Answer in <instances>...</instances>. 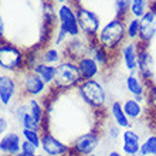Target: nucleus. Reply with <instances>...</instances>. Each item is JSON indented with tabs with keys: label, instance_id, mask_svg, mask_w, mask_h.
<instances>
[{
	"label": "nucleus",
	"instance_id": "obj_9",
	"mask_svg": "<svg viewBox=\"0 0 156 156\" xmlns=\"http://www.w3.org/2000/svg\"><path fill=\"white\" fill-rule=\"evenodd\" d=\"M57 21L58 29L66 31L68 37H78L81 36V30L78 26L77 9L71 3H62L57 6Z\"/></svg>",
	"mask_w": 156,
	"mask_h": 156
},
{
	"label": "nucleus",
	"instance_id": "obj_42",
	"mask_svg": "<svg viewBox=\"0 0 156 156\" xmlns=\"http://www.w3.org/2000/svg\"><path fill=\"white\" fill-rule=\"evenodd\" d=\"M88 156H98L97 153H91V155H88Z\"/></svg>",
	"mask_w": 156,
	"mask_h": 156
},
{
	"label": "nucleus",
	"instance_id": "obj_38",
	"mask_svg": "<svg viewBox=\"0 0 156 156\" xmlns=\"http://www.w3.org/2000/svg\"><path fill=\"white\" fill-rule=\"evenodd\" d=\"M51 2H54V3H57V4H62V3H68V0H51Z\"/></svg>",
	"mask_w": 156,
	"mask_h": 156
},
{
	"label": "nucleus",
	"instance_id": "obj_6",
	"mask_svg": "<svg viewBox=\"0 0 156 156\" xmlns=\"http://www.w3.org/2000/svg\"><path fill=\"white\" fill-rule=\"evenodd\" d=\"M102 132L101 128L95 126L88 131L82 132L81 135L75 136L70 142V155L68 156H88L91 153H95L101 144Z\"/></svg>",
	"mask_w": 156,
	"mask_h": 156
},
{
	"label": "nucleus",
	"instance_id": "obj_31",
	"mask_svg": "<svg viewBox=\"0 0 156 156\" xmlns=\"http://www.w3.org/2000/svg\"><path fill=\"white\" fill-rule=\"evenodd\" d=\"M146 107H148V111H155L156 109V82H152L148 85Z\"/></svg>",
	"mask_w": 156,
	"mask_h": 156
},
{
	"label": "nucleus",
	"instance_id": "obj_41",
	"mask_svg": "<svg viewBox=\"0 0 156 156\" xmlns=\"http://www.w3.org/2000/svg\"><path fill=\"white\" fill-rule=\"evenodd\" d=\"M151 3H152L153 6H155V7H156V0H151Z\"/></svg>",
	"mask_w": 156,
	"mask_h": 156
},
{
	"label": "nucleus",
	"instance_id": "obj_26",
	"mask_svg": "<svg viewBox=\"0 0 156 156\" xmlns=\"http://www.w3.org/2000/svg\"><path fill=\"white\" fill-rule=\"evenodd\" d=\"M139 152L144 156H156V131H152L142 140Z\"/></svg>",
	"mask_w": 156,
	"mask_h": 156
},
{
	"label": "nucleus",
	"instance_id": "obj_36",
	"mask_svg": "<svg viewBox=\"0 0 156 156\" xmlns=\"http://www.w3.org/2000/svg\"><path fill=\"white\" fill-rule=\"evenodd\" d=\"M107 156H125L122 152H119V151H111V152H108Z\"/></svg>",
	"mask_w": 156,
	"mask_h": 156
},
{
	"label": "nucleus",
	"instance_id": "obj_13",
	"mask_svg": "<svg viewBox=\"0 0 156 156\" xmlns=\"http://www.w3.org/2000/svg\"><path fill=\"white\" fill-rule=\"evenodd\" d=\"M118 55L121 57L123 68L128 73H136L138 71V55H139V43L138 41L126 40L121 45Z\"/></svg>",
	"mask_w": 156,
	"mask_h": 156
},
{
	"label": "nucleus",
	"instance_id": "obj_16",
	"mask_svg": "<svg viewBox=\"0 0 156 156\" xmlns=\"http://www.w3.org/2000/svg\"><path fill=\"white\" fill-rule=\"evenodd\" d=\"M142 140H144L142 135L133 126L123 129L122 136H121V152L125 156L138 153L140 149V145H142Z\"/></svg>",
	"mask_w": 156,
	"mask_h": 156
},
{
	"label": "nucleus",
	"instance_id": "obj_3",
	"mask_svg": "<svg viewBox=\"0 0 156 156\" xmlns=\"http://www.w3.org/2000/svg\"><path fill=\"white\" fill-rule=\"evenodd\" d=\"M26 55L27 50L12 41H0V68L7 74H20L26 70Z\"/></svg>",
	"mask_w": 156,
	"mask_h": 156
},
{
	"label": "nucleus",
	"instance_id": "obj_33",
	"mask_svg": "<svg viewBox=\"0 0 156 156\" xmlns=\"http://www.w3.org/2000/svg\"><path fill=\"white\" fill-rule=\"evenodd\" d=\"M21 152L23 153H27V155H37L38 153V149L34 146V145H31L30 142H26V140H23V144H21Z\"/></svg>",
	"mask_w": 156,
	"mask_h": 156
},
{
	"label": "nucleus",
	"instance_id": "obj_7",
	"mask_svg": "<svg viewBox=\"0 0 156 156\" xmlns=\"http://www.w3.org/2000/svg\"><path fill=\"white\" fill-rule=\"evenodd\" d=\"M75 9H77V19L80 30H81V36L90 38V40H95L102 27V21H101L99 14L82 4L77 6Z\"/></svg>",
	"mask_w": 156,
	"mask_h": 156
},
{
	"label": "nucleus",
	"instance_id": "obj_21",
	"mask_svg": "<svg viewBox=\"0 0 156 156\" xmlns=\"http://www.w3.org/2000/svg\"><path fill=\"white\" fill-rule=\"evenodd\" d=\"M107 115L111 116V121H114L122 131L133 126V123L131 122V119L128 118L125 111H123L122 101H119V99H112L111 102H109V107H108V109H107Z\"/></svg>",
	"mask_w": 156,
	"mask_h": 156
},
{
	"label": "nucleus",
	"instance_id": "obj_32",
	"mask_svg": "<svg viewBox=\"0 0 156 156\" xmlns=\"http://www.w3.org/2000/svg\"><path fill=\"white\" fill-rule=\"evenodd\" d=\"M10 126H12L10 119L6 115H2V114H0V138H2L6 132L10 131Z\"/></svg>",
	"mask_w": 156,
	"mask_h": 156
},
{
	"label": "nucleus",
	"instance_id": "obj_4",
	"mask_svg": "<svg viewBox=\"0 0 156 156\" xmlns=\"http://www.w3.org/2000/svg\"><path fill=\"white\" fill-rule=\"evenodd\" d=\"M55 81L53 84V90L55 92H70L75 91L80 82L82 81L78 73L77 62L71 58H64L60 64H57Z\"/></svg>",
	"mask_w": 156,
	"mask_h": 156
},
{
	"label": "nucleus",
	"instance_id": "obj_22",
	"mask_svg": "<svg viewBox=\"0 0 156 156\" xmlns=\"http://www.w3.org/2000/svg\"><path fill=\"white\" fill-rule=\"evenodd\" d=\"M38 57H40V61L45 62V64L57 66L66 58V55H64L62 48H60V47H55L53 44H47V45L38 44Z\"/></svg>",
	"mask_w": 156,
	"mask_h": 156
},
{
	"label": "nucleus",
	"instance_id": "obj_40",
	"mask_svg": "<svg viewBox=\"0 0 156 156\" xmlns=\"http://www.w3.org/2000/svg\"><path fill=\"white\" fill-rule=\"evenodd\" d=\"M129 156H144V155H142L140 152H138V153H133V155H129Z\"/></svg>",
	"mask_w": 156,
	"mask_h": 156
},
{
	"label": "nucleus",
	"instance_id": "obj_14",
	"mask_svg": "<svg viewBox=\"0 0 156 156\" xmlns=\"http://www.w3.org/2000/svg\"><path fill=\"white\" fill-rule=\"evenodd\" d=\"M125 90L129 97L136 98L139 102L146 104V94H148V84L140 78L138 73H128L123 78Z\"/></svg>",
	"mask_w": 156,
	"mask_h": 156
},
{
	"label": "nucleus",
	"instance_id": "obj_27",
	"mask_svg": "<svg viewBox=\"0 0 156 156\" xmlns=\"http://www.w3.org/2000/svg\"><path fill=\"white\" fill-rule=\"evenodd\" d=\"M20 133H21V136H23V140L30 142V144L34 145V146L40 151V145H41V132L40 131L29 129V128H21Z\"/></svg>",
	"mask_w": 156,
	"mask_h": 156
},
{
	"label": "nucleus",
	"instance_id": "obj_24",
	"mask_svg": "<svg viewBox=\"0 0 156 156\" xmlns=\"http://www.w3.org/2000/svg\"><path fill=\"white\" fill-rule=\"evenodd\" d=\"M101 132H102V136H105L108 140L111 142H118L121 140V136H122V129L116 125L114 121H109V122H105L102 121L101 122Z\"/></svg>",
	"mask_w": 156,
	"mask_h": 156
},
{
	"label": "nucleus",
	"instance_id": "obj_25",
	"mask_svg": "<svg viewBox=\"0 0 156 156\" xmlns=\"http://www.w3.org/2000/svg\"><path fill=\"white\" fill-rule=\"evenodd\" d=\"M125 27H126V38L129 41H138L140 34V20L136 17L129 16L125 20Z\"/></svg>",
	"mask_w": 156,
	"mask_h": 156
},
{
	"label": "nucleus",
	"instance_id": "obj_39",
	"mask_svg": "<svg viewBox=\"0 0 156 156\" xmlns=\"http://www.w3.org/2000/svg\"><path fill=\"white\" fill-rule=\"evenodd\" d=\"M16 156H37V155H27V153H23V152H20V153H17Z\"/></svg>",
	"mask_w": 156,
	"mask_h": 156
},
{
	"label": "nucleus",
	"instance_id": "obj_19",
	"mask_svg": "<svg viewBox=\"0 0 156 156\" xmlns=\"http://www.w3.org/2000/svg\"><path fill=\"white\" fill-rule=\"evenodd\" d=\"M122 107H123V111H125L126 116L131 119V122H138L140 119L146 118V115H148V107H146V104L139 102L133 97H128V98L123 99Z\"/></svg>",
	"mask_w": 156,
	"mask_h": 156
},
{
	"label": "nucleus",
	"instance_id": "obj_12",
	"mask_svg": "<svg viewBox=\"0 0 156 156\" xmlns=\"http://www.w3.org/2000/svg\"><path fill=\"white\" fill-rule=\"evenodd\" d=\"M155 58L151 53V47H145L139 44V55H138V74L146 84L155 82Z\"/></svg>",
	"mask_w": 156,
	"mask_h": 156
},
{
	"label": "nucleus",
	"instance_id": "obj_11",
	"mask_svg": "<svg viewBox=\"0 0 156 156\" xmlns=\"http://www.w3.org/2000/svg\"><path fill=\"white\" fill-rule=\"evenodd\" d=\"M140 20V34L138 43L145 47H151L156 38V7L151 3L149 10L139 19Z\"/></svg>",
	"mask_w": 156,
	"mask_h": 156
},
{
	"label": "nucleus",
	"instance_id": "obj_18",
	"mask_svg": "<svg viewBox=\"0 0 156 156\" xmlns=\"http://www.w3.org/2000/svg\"><path fill=\"white\" fill-rule=\"evenodd\" d=\"M23 136L17 131H9L0 138V155L2 156H16L21 152Z\"/></svg>",
	"mask_w": 156,
	"mask_h": 156
},
{
	"label": "nucleus",
	"instance_id": "obj_44",
	"mask_svg": "<svg viewBox=\"0 0 156 156\" xmlns=\"http://www.w3.org/2000/svg\"><path fill=\"white\" fill-rule=\"evenodd\" d=\"M0 109H2V105H0Z\"/></svg>",
	"mask_w": 156,
	"mask_h": 156
},
{
	"label": "nucleus",
	"instance_id": "obj_17",
	"mask_svg": "<svg viewBox=\"0 0 156 156\" xmlns=\"http://www.w3.org/2000/svg\"><path fill=\"white\" fill-rule=\"evenodd\" d=\"M77 67H78V73L81 75V80H97L104 74L101 67L98 66V62L95 61V58L91 54H85L77 60Z\"/></svg>",
	"mask_w": 156,
	"mask_h": 156
},
{
	"label": "nucleus",
	"instance_id": "obj_43",
	"mask_svg": "<svg viewBox=\"0 0 156 156\" xmlns=\"http://www.w3.org/2000/svg\"><path fill=\"white\" fill-rule=\"evenodd\" d=\"M2 74H3V71H2V68H0V77H2Z\"/></svg>",
	"mask_w": 156,
	"mask_h": 156
},
{
	"label": "nucleus",
	"instance_id": "obj_20",
	"mask_svg": "<svg viewBox=\"0 0 156 156\" xmlns=\"http://www.w3.org/2000/svg\"><path fill=\"white\" fill-rule=\"evenodd\" d=\"M90 54L95 58V61L98 62V66L101 67L102 73H105L108 68H111L116 60V54L111 53V51H108L107 48L101 47V45L97 43V40L91 44Z\"/></svg>",
	"mask_w": 156,
	"mask_h": 156
},
{
	"label": "nucleus",
	"instance_id": "obj_34",
	"mask_svg": "<svg viewBox=\"0 0 156 156\" xmlns=\"http://www.w3.org/2000/svg\"><path fill=\"white\" fill-rule=\"evenodd\" d=\"M145 119L148 121V123L151 125L153 131H156V109L155 111H148V115H146Z\"/></svg>",
	"mask_w": 156,
	"mask_h": 156
},
{
	"label": "nucleus",
	"instance_id": "obj_37",
	"mask_svg": "<svg viewBox=\"0 0 156 156\" xmlns=\"http://www.w3.org/2000/svg\"><path fill=\"white\" fill-rule=\"evenodd\" d=\"M68 3L74 4L75 7H77V6H80V4H81V0H68Z\"/></svg>",
	"mask_w": 156,
	"mask_h": 156
},
{
	"label": "nucleus",
	"instance_id": "obj_29",
	"mask_svg": "<svg viewBox=\"0 0 156 156\" xmlns=\"http://www.w3.org/2000/svg\"><path fill=\"white\" fill-rule=\"evenodd\" d=\"M149 6H151V0H132L131 16L140 19L149 10Z\"/></svg>",
	"mask_w": 156,
	"mask_h": 156
},
{
	"label": "nucleus",
	"instance_id": "obj_2",
	"mask_svg": "<svg viewBox=\"0 0 156 156\" xmlns=\"http://www.w3.org/2000/svg\"><path fill=\"white\" fill-rule=\"evenodd\" d=\"M95 40H97V43L101 47H104L108 51H111V53L118 55V51L121 48V45L128 40L125 20L115 16V17H112L111 20L105 21Z\"/></svg>",
	"mask_w": 156,
	"mask_h": 156
},
{
	"label": "nucleus",
	"instance_id": "obj_35",
	"mask_svg": "<svg viewBox=\"0 0 156 156\" xmlns=\"http://www.w3.org/2000/svg\"><path fill=\"white\" fill-rule=\"evenodd\" d=\"M2 40H6V21L0 14V41Z\"/></svg>",
	"mask_w": 156,
	"mask_h": 156
},
{
	"label": "nucleus",
	"instance_id": "obj_28",
	"mask_svg": "<svg viewBox=\"0 0 156 156\" xmlns=\"http://www.w3.org/2000/svg\"><path fill=\"white\" fill-rule=\"evenodd\" d=\"M131 4L132 0H114V7H115V16L126 20L131 16Z\"/></svg>",
	"mask_w": 156,
	"mask_h": 156
},
{
	"label": "nucleus",
	"instance_id": "obj_30",
	"mask_svg": "<svg viewBox=\"0 0 156 156\" xmlns=\"http://www.w3.org/2000/svg\"><path fill=\"white\" fill-rule=\"evenodd\" d=\"M70 40V37H68V34L66 33V31H62L61 29H55V33H54L53 36V40H51V44L55 45V47H60V48H62L64 45L67 44V41Z\"/></svg>",
	"mask_w": 156,
	"mask_h": 156
},
{
	"label": "nucleus",
	"instance_id": "obj_8",
	"mask_svg": "<svg viewBox=\"0 0 156 156\" xmlns=\"http://www.w3.org/2000/svg\"><path fill=\"white\" fill-rule=\"evenodd\" d=\"M20 98L21 92L17 75L3 73L0 77V105L2 108L10 109Z\"/></svg>",
	"mask_w": 156,
	"mask_h": 156
},
{
	"label": "nucleus",
	"instance_id": "obj_5",
	"mask_svg": "<svg viewBox=\"0 0 156 156\" xmlns=\"http://www.w3.org/2000/svg\"><path fill=\"white\" fill-rule=\"evenodd\" d=\"M19 84H20V92L23 98H38L44 99L47 98L51 92L53 88L47 85L34 71L24 70L20 74H17Z\"/></svg>",
	"mask_w": 156,
	"mask_h": 156
},
{
	"label": "nucleus",
	"instance_id": "obj_23",
	"mask_svg": "<svg viewBox=\"0 0 156 156\" xmlns=\"http://www.w3.org/2000/svg\"><path fill=\"white\" fill-rule=\"evenodd\" d=\"M31 71H34L43 81L53 88V84L55 81V73H57V67L51 66V64H45L43 61H38L36 66L31 68Z\"/></svg>",
	"mask_w": 156,
	"mask_h": 156
},
{
	"label": "nucleus",
	"instance_id": "obj_15",
	"mask_svg": "<svg viewBox=\"0 0 156 156\" xmlns=\"http://www.w3.org/2000/svg\"><path fill=\"white\" fill-rule=\"evenodd\" d=\"M95 40H90V38L84 37V36L71 37L70 40L67 41V44L62 47L64 55H66V58H71V60L77 61L80 57L85 55V54H90L91 44Z\"/></svg>",
	"mask_w": 156,
	"mask_h": 156
},
{
	"label": "nucleus",
	"instance_id": "obj_10",
	"mask_svg": "<svg viewBox=\"0 0 156 156\" xmlns=\"http://www.w3.org/2000/svg\"><path fill=\"white\" fill-rule=\"evenodd\" d=\"M40 152L45 156H68L70 155V144L64 142L54 135L51 131L41 132V145Z\"/></svg>",
	"mask_w": 156,
	"mask_h": 156
},
{
	"label": "nucleus",
	"instance_id": "obj_1",
	"mask_svg": "<svg viewBox=\"0 0 156 156\" xmlns=\"http://www.w3.org/2000/svg\"><path fill=\"white\" fill-rule=\"evenodd\" d=\"M75 92L81 98L82 102L88 105L92 111L98 112V114H107L111 101L108 97L107 88L99 78L81 81L80 85L75 88Z\"/></svg>",
	"mask_w": 156,
	"mask_h": 156
}]
</instances>
